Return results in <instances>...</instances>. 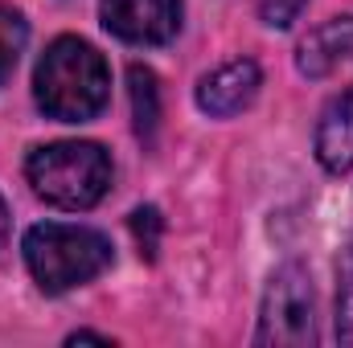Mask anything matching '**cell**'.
Instances as JSON below:
<instances>
[{"mask_svg":"<svg viewBox=\"0 0 353 348\" xmlns=\"http://www.w3.org/2000/svg\"><path fill=\"white\" fill-rule=\"evenodd\" d=\"M37 107L58 123H87L107 107L111 74L103 54L83 37H58L33 74Z\"/></svg>","mask_w":353,"mask_h":348,"instance_id":"cell-1","label":"cell"},{"mask_svg":"<svg viewBox=\"0 0 353 348\" xmlns=\"http://www.w3.org/2000/svg\"><path fill=\"white\" fill-rule=\"evenodd\" d=\"M25 266L37 279L41 291L62 295L70 287H83L99 279L111 266V242L87 230V226H62V221H41L25 234Z\"/></svg>","mask_w":353,"mask_h":348,"instance_id":"cell-2","label":"cell"},{"mask_svg":"<svg viewBox=\"0 0 353 348\" xmlns=\"http://www.w3.org/2000/svg\"><path fill=\"white\" fill-rule=\"evenodd\" d=\"M25 176L41 201L58 209H90L111 188V156L90 140H62L33 148Z\"/></svg>","mask_w":353,"mask_h":348,"instance_id":"cell-3","label":"cell"},{"mask_svg":"<svg viewBox=\"0 0 353 348\" xmlns=\"http://www.w3.org/2000/svg\"><path fill=\"white\" fill-rule=\"evenodd\" d=\"M316 340V303H312V279L300 262H283L263 291L259 307V332L255 345L304 348Z\"/></svg>","mask_w":353,"mask_h":348,"instance_id":"cell-4","label":"cell"},{"mask_svg":"<svg viewBox=\"0 0 353 348\" xmlns=\"http://www.w3.org/2000/svg\"><path fill=\"white\" fill-rule=\"evenodd\" d=\"M107 33L132 45H165L181 29V0H99Z\"/></svg>","mask_w":353,"mask_h":348,"instance_id":"cell-5","label":"cell"},{"mask_svg":"<svg viewBox=\"0 0 353 348\" xmlns=\"http://www.w3.org/2000/svg\"><path fill=\"white\" fill-rule=\"evenodd\" d=\"M259 83H263V74L251 58L226 62V66H218L214 74H205L197 83V107L214 119H230V115H239L255 102Z\"/></svg>","mask_w":353,"mask_h":348,"instance_id":"cell-6","label":"cell"},{"mask_svg":"<svg viewBox=\"0 0 353 348\" xmlns=\"http://www.w3.org/2000/svg\"><path fill=\"white\" fill-rule=\"evenodd\" d=\"M353 58V17H333L325 25H316L300 50H296V70L304 78H325L333 74L341 62Z\"/></svg>","mask_w":353,"mask_h":348,"instance_id":"cell-7","label":"cell"},{"mask_svg":"<svg viewBox=\"0 0 353 348\" xmlns=\"http://www.w3.org/2000/svg\"><path fill=\"white\" fill-rule=\"evenodd\" d=\"M316 160L329 173H350L353 168V87L341 90L316 127Z\"/></svg>","mask_w":353,"mask_h":348,"instance_id":"cell-8","label":"cell"},{"mask_svg":"<svg viewBox=\"0 0 353 348\" xmlns=\"http://www.w3.org/2000/svg\"><path fill=\"white\" fill-rule=\"evenodd\" d=\"M128 83H132L136 135H140V140H152V135H157V123H161V87H157V74H152L148 66H132V70H128Z\"/></svg>","mask_w":353,"mask_h":348,"instance_id":"cell-9","label":"cell"},{"mask_svg":"<svg viewBox=\"0 0 353 348\" xmlns=\"http://www.w3.org/2000/svg\"><path fill=\"white\" fill-rule=\"evenodd\" d=\"M25 41H29V25H25V17H21L17 8L0 4V87H4L8 74L17 70V58H21Z\"/></svg>","mask_w":353,"mask_h":348,"instance_id":"cell-10","label":"cell"},{"mask_svg":"<svg viewBox=\"0 0 353 348\" xmlns=\"http://www.w3.org/2000/svg\"><path fill=\"white\" fill-rule=\"evenodd\" d=\"M337 340L353 345V246L337 262Z\"/></svg>","mask_w":353,"mask_h":348,"instance_id":"cell-11","label":"cell"},{"mask_svg":"<svg viewBox=\"0 0 353 348\" xmlns=\"http://www.w3.org/2000/svg\"><path fill=\"white\" fill-rule=\"evenodd\" d=\"M161 230H165L161 209L144 205V209H136V213H132V234H136V246H140V254H144L148 262L157 259V250H161Z\"/></svg>","mask_w":353,"mask_h":348,"instance_id":"cell-12","label":"cell"},{"mask_svg":"<svg viewBox=\"0 0 353 348\" xmlns=\"http://www.w3.org/2000/svg\"><path fill=\"white\" fill-rule=\"evenodd\" d=\"M304 4L308 0H259V17H263V25H271V29H288L300 17Z\"/></svg>","mask_w":353,"mask_h":348,"instance_id":"cell-13","label":"cell"},{"mask_svg":"<svg viewBox=\"0 0 353 348\" xmlns=\"http://www.w3.org/2000/svg\"><path fill=\"white\" fill-rule=\"evenodd\" d=\"M4 238H8V205L0 197V246H4Z\"/></svg>","mask_w":353,"mask_h":348,"instance_id":"cell-14","label":"cell"}]
</instances>
